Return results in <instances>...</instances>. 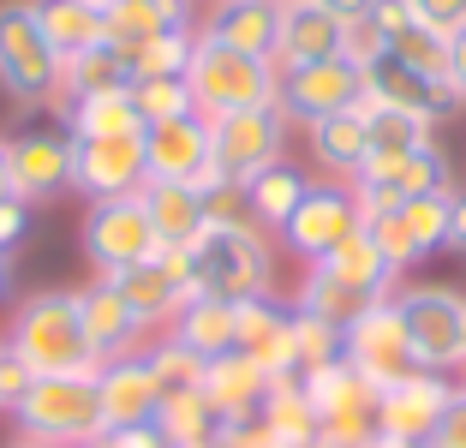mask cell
Masks as SVG:
<instances>
[{"mask_svg": "<svg viewBox=\"0 0 466 448\" xmlns=\"http://www.w3.org/2000/svg\"><path fill=\"white\" fill-rule=\"evenodd\" d=\"M6 353H18L30 365V377H96L102 359L90 353L78 317V293H30L6 323Z\"/></svg>", "mask_w": 466, "mask_h": 448, "instance_id": "6da1fadb", "label": "cell"}, {"mask_svg": "<svg viewBox=\"0 0 466 448\" xmlns=\"http://www.w3.org/2000/svg\"><path fill=\"white\" fill-rule=\"evenodd\" d=\"M186 90H192V108L204 120H228V114H246V108H269L275 96H281V72H275V60L239 55V48H228V42L198 30Z\"/></svg>", "mask_w": 466, "mask_h": 448, "instance_id": "7a4b0ae2", "label": "cell"}, {"mask_svg": "<svg viewBox=\"0 0 466 448\" xmlns=\"http://www.w3.org/2000/svg\"><path fill=\"white\" fill-rule=\"evenodd\" d=\"M192 281H198V293L233 299V305H246V299H269L275 251H269V239H263V228L251 216L204 228V239L192 245Z\"/></svg>", "mask_w": 466, "mask_h": 448, "instance_id": "3957f363", "label": "cell"}, {"mask_svg": "<svg viewBox=\"0 0 466 448\" xmlns=\"http://www.w3.org/2000/svg\"><path fill=\"white\" fill-rule=\"evenodd\" d=\"M18 436L42 448H96L102 443V401L96 377H36L13 407Z\"/></svg>", "mask_w": 466, "mask_h": 448, "instance_id": "277c9868", "label": "cell"}, {"mask_svg": "<svg viewBox=\"0 0 466 448\" xmlns=\"http://www.w3.org/2000/svg\"><path fill=\"white\" fill-rule=\"evenodd\" d=\"M0 90L13 96L18 108H42V102L60 96V55L48 48L30 0L0 6Z\"/></svg>", "mask_w": 466, "mask_h": 448, "instance_id": "5b68a950", "label": "cell"}, {"mask_svg": "<svg viewBox=\"0 0 466 448\" xmlns=\"http://www.w3.org/2000/svg\"><path fill=\"white\" fill-rule=\"evenodd\" d=\"M305 394H311L317 436H323V443L365 448L370 436H377V389H370L347 359H329V365L305 371Z\"/></svg>", "mask_w": 466, "mask_h": 448, "instance_id": "8992f818", "label": "cell"}, {"mask_svg": "<svg viewBox=\"0 0 466 448\" xmlns=\"http://www.w3.org/2000/svg\"><path fill=\"white\" fill-rule=\"evenodd\" d=\"M341 359H347V365H353L377 394H383L389 382H407L412 371H425V365H419V353H412V341H407V323H400L395 299H370L365 311L347 323Z\"/></svg>", "mask_w": 466, "mask_h": 448, "instance_id": "52a82bcc", "label": "cell"}, {"mask_svg": "<svg viewBox=\"0 0 466 448\" xmlns=\"http://www.w3.org/2000/svg\"><path fill=\"white\" fill-rule=\"evenodd\" d=\"M395 311L425 371L449 377L466 365V299L454 287H407V293H395Z\"/></svg>", "mask_w": 466, "mask_h": 448, "instance_id": "ba28073f", "label": "cell"}, {"mask_svg": "<svg viewBox=\"0 0 466 448\" xmlns=\"http://www.w3.org/2000/svg\"><path fill=\"white\" fill-rule=\"evenodd\" d=\"M144 179H174V186H198V191L228 186L216 168V144H209L204 114H179V120L144 126Z\"/></svg>", "mask_w": 466, "mask_h": 448, "instance_id": "9c48e42d", "label": "cell"}, {"mask_svg": "<svg viewBox=\"0 0 466 448\" xmlns=\"http://www.w3.org/2000/svg\"><path fill=\"white\" fill-rule=\"evenodd\" d=\"M84 258L96 263L102 275L137 270V263L162 258V239H156L150 216H144V198H108V204H90L84 216Z\"/></svg>", "mask_w": 466, "mask_h": 448, "instance_id": "30bf717a", "label": "cell"}, {"mask_svg": "<svg viewBox=\"0 0 466 448\" xmlns=\"http://www.w3.org/2000/svg\"><path fill=\"white\" fill-rule=\"evenodd\" d=\"M209 144H216L221 179H228V186H246L251 174L281 162L288 114H281V102H269V108H246V114H228V120H209Z\"/></svg>", "mask_w": 466, "mask_h": 448, "instance_id": "8fae6325", "label": "cell"}, {"mask_svg": "<svg viewBox=\"0 0 466 448\" xmlns=\"http://www.w3.org/2000/svg\"><path fill=\"white\" fill-rule=\"evenodd\" d=\"M359 96H365V84H359V66L347 55H323V60H305V66H288L281 72V114L299 126H317L329 120V114H347L359 108Z\"/></svg>", "mask_w": 466, "mask_h": 448, "instance_id": "7c38bea8", "label": "cell"}, {"mask_svg": "<svg viewBox=\"0 0 466 448\" xmlns=\"http://www.w3.org/2000/svg\"><path fill=\"white\" fill-rule=\"evenodd\" d=\"M6 174H13V198L25 204H48L60 191H72V137L66 126H25L6 137Z\"/></svg>", "mask_w": 466, "mask_h": 448, "instance_id": "4fadbf2b", "label": "cell"}, {"mask_svg": "<svg viewBox=\"0 0 466 448\" xmlns=\"http://www.w3.org/2000/svg\"><path fill=\"white\" fill-rule=\"evenodd\" d=\"M144 186V137H72V191L90 204L132 198Z\"/></svg>", "mask_w": 466, "mask_h": 448, "instance_id": "5bb4252c", "label": "cell"}, {"mask_svg": "<svg viewBox=\"0 0 466 448\" xmlns=\"http://www.w3.org/2000/svg\"><path fill=\"white\" fill-rule=\"evenodd\" d=\"M359 84H365L370 102H383V108H400V114H419V120H449L454 108H461V96L449 90V78H425V72H412L407 60H395L383 48L377 60H365L359 66Z\"/></svg>", "mask_w": 466, "mask_h": 448, "instance_id": "9a60e30c", "label": "cell"}, {"mask_svg": "<svg viewBox=\"0 0 466 448\" xmlns=\"http://www.w3.org/2000/svg\"><path fill=\"white\" fill-rule=\"evenodd\" d=\"M162 382H156L150 359L144 353H126V359H108L96 371V401H102V431H144L156 424L162 412Z\"/></svg>", "mask_w": 466, "mask_h": 448, "instance_id": "2e32d148", "label": "cell"}, {"mask_svg": "<svg viewBox=\"0 0 466 448\" xmlns=\"http://www.w3.org/2000/svg\"><path fill=\"white\" fill-rule=\"evenodd\" d=\"M347 233H359V204H353V191H347V186H311V191H305V204L288 216L281 239H288L293 258L323 263L335 245L347 239Z\"/></svg>", "mask_w": 466, "mask_h": 448, "instance_id": "e0dca14e", "label": "cell"}, {"mask_svg": "<svg viewBox=\"0 0 466 448\" xmlns=\"http://www.w3.org/2000/svg\"><path fill=\"white\" fill-rule=\"evenodd\" d=\"M449 401H454V382L442 377V371H412L407 382H389V389L377 394V431L425 448V436L437 431Z\"/></svg>", "mask_w": 466, "mask_h": 448, "instance_id": "ac0fdd59", "label": "cell"}, {"mask_svg": "<svg viewBox=\"0 0 466 448\" xmlns=\"http://www.w3.org/2000/svg\"><path fill=\"white\" fill-rule=\"evenodd\" d=\"M269 382L275 377L258 365V359L233 347V353H221V359L204 365V382H198V389H204V401L216 407V424H239V419H251V412L263 407Z\"/></svg>", "mask_w": 466, "mask_h": 448, "instance_id": "d6986e66", "label": "cell"}, {"mask_svg": "<svg viewBox=\"0 0 466 448\" xmlns=\"http://www.w3.org/2000/svg\"><path fill=\"white\" fill-rule=\"evenodd\" d=\"M137 198H144V216H150V228H156V239H162V251H192V245L204 239L209 209H204V191H198V186L144 179V186H137Z\"/></svg>", "mask_w": 466, "mask_h": 448, "instance_id": "ffe728a7", "label": "cell"}, {"mask_svg": "<svg viewBox=\"0 0 466 448\" xmlns=\"http://www.w3.org/2000/svg\"><path fill=\"white\" fill-rule=\"evenodd\" d=\"M341 55V18L323 0H281V42H275V72L305 66V60Z\"/></svg>", "mask_w": 466, "mask_h": 448, "instance_id": "44dd1931", "label": "cell"}, {"mask_svg": "<svg viewBox=\"0 0 466 448\" xmlns=\"http://www.w3.org/2000/svg\"><path fill=\"white\" fill-rule=\"evenodd\" d=\"M204 36L228 42L239 55L275 60V42H281V0H216Z\"/></svg>", "mask_w": 466, "mask_h": 448, "instance_id": "7402d4cb", "label": "cell"}, {"mask_svg": "<svg viewBox=\"0 0 466 448\" xmlns=\"http://www.w3.org/2000/svg\"><path fill=\"white\" fill-rule=\"evenodd\" d=\"M239 353H251L269 377L299 371V353H293V311H281L275 293L239 305Z\"/></svg>", "mask_w": 466, "mask_h": 448, "instance_id": "603a6c76", "label": "cell"}, {"mask_svg": "<svg viewBox=\"0 0 466 448\" xmlns=\"http://www.w3.org/2000/svg\"><path fill=\"white\" fill-rule=\"evenodd\" d=\"M78 317H84V335H90V353H96L102 365H108V359L137 353L144 323L132 317V305H126L108 281H102V287H84V293H78Z\"/></svg>", "mask_w": 466, "mask_h": 448, "instance_id": "cb8c5ba5", "label": "cell"}, {"mask_svg": "<svg viewBox=\"0 0 466 448\" xmlns=\"http://www.w3.org/2000/svg\"><path fill=\"white\" fill-rule=\"evenodd\" d=\"M305 137H311L317 168H323L329 179H341V186H353L359 168H365V156H370V126H365V114H359V108L329 114V120L305 126Z\"/></svg>", "mask_w": 466, "mask_h": 448, "instance_id": "d4e9b609", "label": "cell"}, {"mask_svg": "<svg viewBox=\"0 0 466 448\" xmlns=\"http://www.w3.org/2000/svg\"><path fill=\"white\" fill-rule=\"evenodd\" d=\"M174 341L192 347L204 365L221 359V353H233V347H239V305H233V299H209V293L186 299L179 317H174Z\"/></svg>", "mask_w": 466, "mask_h": 448, "instance_id": "484cf974", "label": "cell"}, {"mask_svg": "<svg viewBox=\"0 0 466 448\" xmlns=\"http://www.w3.org/2000/svg\"><path fill=\"white\" fill-rule=\"evenodd\" d=\"M108 287L126 299V305H132V317H137L144 329H156V323H174V317H179V305L192 299L186 287L174 281V275H167V263H162V258L137 263V270H120V275H108Z\"/></svg>", "mask_w": 466, "mask_h": 448, "instance_id": "4316f807", "label": "cell"}, {"mask_svg": "<svg viewBox=\"0 0 466 448\" xmlns=\"http://www.w3.org/2000/svg\"><path fill=\"white\" fill-rule=\"evenodd\" d=\"M305 191H311V179L299 174V168L281 156V162H269L263 174H251L246 186H239V198H246V216L258 221V228H288V216L305 204Z\"/></svg>", "mask_w": 466, "mask_h": 448, "instance_id": "83f0119b", "label": "cell"}, {"mask_svg": "<svg viewBox=\"0 0 466 448\" xmlns=\"http://www.w3.org/2000/svg\"><path fill=\"white\" fill-rule=\"evenodd\" d=\"M323 275H335V281H347L353 293H365V299H389V281H395V270H389V258L377 251V239H370V228H359V233H347L341 245H335L329 258L317 263Z\"/></svg>", "mask_w": 466, "mask_h": 448, "instance_id": "f1b7e54d", "label": "cell"}, {"mask_svg": "<svg viewBox=\"0 0 466 448\" xmlns=\"http://www.w3.org/2000/svg\"><path fill=\"white\" fill-rule=\"evenodd\" d=\"M30 6H36V25H42V36H48V48L60 55V66H66L72 55H84V48L108 42L102 13L84 6V0H30Z\"/></svg>", "mask_w": 466, "mask_h": 448, "instance_id": "f546056e", "label": "cell"}, {"mask_svg": "<svg viewBox=\"0 0 466 448\" xmlns=\"http://www.w3.org/2000/svg\"><path fill=\"white\" fill-rule=\"evenodd\" d=\"M55 108L66 120V137H144V120H137L126 90L84 96V102H55Z\"/></svg>", "mask_w": 466, "mask_h": 448, "instance_id": "4dcf8cb0", "label": "cell"}, {"mask_svg": "<svg viewBox=\"0 0 466 448\" xmlns=\"http://www.w3.org/2000/svg\"><path fill=\"white\" fill-rule=\"evenodd\" d=\"M186 25V0H114L102 13V30H108L114 48H132V42H150L162 30Z\"/></svg>", "mask_w": 466, "mask_h": 448, "instance_id": "1f68e13d", "label": "cell"}, {"mask_svg": "<svg viewBox=\"0 0 466 448\" xmlns=\"http://www.w3.org/2000/svg\"><path fill=\"white\" fill-rule=\"evenodd\" d=\"M126 60L114 42H96V48H84L60 66V96L55 102H84V96H108V90H126Z\"/></svg>", "mask_w": 466, "mask_h": 448, "instance_id": "d6a6232c", "label": "cell"}, {"mask_svg": "<svg viewBox=\"0 0 466 448\" xmlns=\"http://www.w3.org/2000/svg\"><path fill=\"white\" fill-rule=\"evenodd\" d=\"M192 48H198V30L179 25V30H162V36L150 42H132V48H120L126 60V78H186V66H192Z\"/></svg>", "mask_w": 466, "mask_h": 448, "instance_id": "836d02e7", "label": "cell"}, {"mask_svg": "<svg viewBox=\"0 0 466 448\" xmlns=\"http://www.w3.org/2000/svg\"><path fill=\"white\" fill-rule=\"evenodd\" d=\"M258 412H263V424H269V431H281L293 448H311L317 443V412H311V394H305V377H299V371L275 377Z\"/></svg>", "mask_w": 466, "mask_h": 448, "instance_id": "e575fe53", "label": "cell"}, {"mask_svg": "<svg viewBox=\"0 0 466 448\" xmlns=\"http://www.w3.org/2000/svg\"><path fill=\"white\" fill-rule=\"evenodd\" d=\"M156 431H162L167 448H192V443H209L221 424H216V407L204 401V389H174V394H162Z\"/></svg>", "mask_w": 466, "mask_h": 448, "instance_id": "d590c367", "label": "cell"}, {"mask_svg": "<svg viewBox=\"0 0 466 448\" xmlns=\"http://www.w3.org/2000/svg\"><path fill=\"white\" fill-rule=\"evenodd\" d=\"M365 305H370L365 293H353V287L335 281V275H323L317 263H311V275H305L299 299H293V311H311V317H323V323H335V329H347Z\"/></svg>", "mask_w": 466, "mask_h": 448, "instance_id": "8d00e7d4", "label": "cell"}, {"mask_svg": "<svg viewBox=\"0 0 466 448\" xmlns=\"http://www.w3.org/2000/svg\"><path fill=\"white\" fill-rule=\"evenodd\" d=\"M449 198L454 191H431V198H400V228H407L412 251H419V263L431 258V251H442V239H449Z\"/></svg>", "mask_w": 466, "mask_h": 448, "instance_id": "74e56055", "label": "cell"}, {"mask_svg": "<svg viewBox=\"0 0 466 448\" xmlns=\"http://www.w3.org/2000/svg\"><path fill=\"white\" fill-rule=\"evenodd\" d=\"M126 96H132V108H137V120H144V126H162V120H179V114H198L186 78H137V84H126Z\"/></svg>", "mask_w": 466, "mask_h": 448, "instance_id": "f35d334b", "label": "cell"}, {"mask_svg": "<svg viewBox=\"0 0 466 448\" xmlns=\"http://www.w3.org/2000/svg\"><path fill=\"white\" fill-rule=\"evenodd\" d=\"M395 191L400 198H431V191H454V168H449V156H442V144H419L400 162V174H395Z\"/></svg>", "mask_w": 466, "mask_h": 448, "instance_id": "ab89813d", "label": "cell"}, {"mask_svg": "<svg viewBox=\"0 0 466 448\" xmlns=\"http://www.w3.org/2000/svg\"><path fill=\"white\" fill-rule=\"evenodd\" d=\"M389 55L407 60V66H412V72H425V78H449V36L425 30L419 18H412L400 36H389Z\"/></svg>", "mask_w": 466, "mask_h": 448, "instance_id": "60d3db41", "label": "cell"}, {"mask_svg": "<svg viewBox=\"0 0 466 448\" xmlns=\"http://www.w3.org/2000/svg\"><path fill=\"white\" fill-rule=\"evenodd\" d=\"M341 335H347V329L323 323V317H311V311H293V353H299V377H305V371H317V365H329V359H341Z\"/></svg>", "mask_w": 466, "mask_h": 448, "instance_id": "b9f144b4", "label": "cell"}, {"mask_svg": "<svg viewBox=\"0 0 466 448\" xmlns=\"http://www.w3.org/2000/svg\"><path fill=\"white\" fill-rule=\"evenodd\" d=\"M144 359H150L156 382H162L167 394H174V389H198V382H204V359H198L192 347H179L174 335H162V341H156V347H150Z\"/></svg>", "mask_w": 466, "mask_h": 448, "instance_id": "7bdbcfd3", "label": "cell"}, {"mask_svg": "<svg viewBox=\"0 0 466 448\" xmlns=\"http://www.w3.org/2000/svg\"><path fill=\"white\" fill-rule=\"evenodd\" d=\"M365 228H370V239H377V251L389 258V270H395V275L419 263V251H412V239H407V228H400L395 209H389V216H377V221H365Z\"/></svg>", "mask_w": 466, "mask_h": 448, "instance_id": "ee69618b", "label": "cell"}, {"mask_svg": "<svg viewBox=\"0 0 466 448\" xmlns=\"http://www.w3.org/2000/svg\"><path fill=\"white\" fill-rule=\"evenodd\" d=\"M389 42H383V30H377V18L370 13H359V18H341V55L353 60V66H365V60H377Z\"/></svg>", "mask_w": 466, "mask_h": 448, "instance_id": "f6af8a7d", "label": "cell"}, {"mask_svg": "<svg viewBox=\"0 0 466 448\" xmlns=\"http://www.w3.org/2000/svg\"><path fill=\"white\" fill-rule=\"evenodd\" d=\"M216 436L228 448H293L281 431H269V424H263V412H251V419H239V424H221Z\"/></svg>", "mask_w": 466, "mask_h": 448, "instance_id": "bcb514c9", "label": "cell"}, {"mask_svg": "<svg viewBox=\"0 0 466 448\" xmlns=\"http://www.w3.org/2000/svg\"><path fill=\"white\" fill-rule=\"evenodd\" d=\"M412 18L425 30H437V36H454V30L466 25V0H407Z\"/></svg>", "mask_w": 466, "mask_h": 448, "instance_id": "7dc6e473", "label": "cell"}, {"mask_svg": "<svg viewBox=\"0 0 466 448\" xmlns=\"http://www.w3.org/2000/svg\"><path fill=\"white\" fill-rule=\"evenodd\" d=\"M30 382H36V377H30V365L18 353H6V341H0V412H13L18 401L30 394Z\"/></svg>", "mask_w": 466, "mask_h": 448, "instance_id": "c3c4849f", "label": "cell"}, {"mask_svg": "<svg viewBox=\"0 0 466 448\" xmlns=\"http://www.w3.org/2000/svg\"><path fill=\"white\" fill-rule=\"evenodd\" d=\"M425 448H466V389H454L449 412H442L437 431L425 436Z\"/></svg>", "mask_w": 466, "mask_h": 448, "instance_id": "681fc988", "label": "cell"}, {"mask_svg": "<svg viewBox=\"0 0 466 448\" xmlns=\"http://www.w3.org/2000/svg\"><path fill=\"white\" fill-rule=\"evenodd\" d=\"M30 233V204L25 198H0V251H13Z\"/></svg>", "mask_w": 466, "mask_h": 448, "instance_id": "f907efd6", "label": "cell"}, {"mask_svg": "<svg viewBox=\"0 0 466 448\" xmlns=\"http://www.w3.org/2000/svg\"><path fill=\"white\" fill-rule=\"evenodd\" d=\"M370 18H377V30H383V42H389L412 25V6L407 0H370Z\"/></svg>", "mask_w": 466, "mask_h": 448, "instance_id": "816d5d0a", "label": "cell"}, {"mask_svg": "<svg viewBox=\"0 0 466 448\" xmlns=\"http://www.w3.org/2000/svg\"><path fill=\"white\" fill-rule=\"evenodd\" d=\"M96 448H167V443H162L156 424H144V431H102Z\"/></svg>", "mask_w": 466, "mask_h": 448, "instance_id": "f5cc1de1", "label": "cell"}, {"mask_svg": "<svg viewBox=\"0 0 466 448\" xmlns=\"http://www.w3.org/2000/svg\"><path fill=\"white\" fill-rule=\"evenodd\" d=\"M449 90L466 102V25L449 36Z\"/></svg>", "mask_w": 466, "mask_h": 448, "instance_id": "db71d44e", "label": "cell"}, {"mask_svg": "<svg viewBox=\"0 0 466 448\" xmlns=\"http://www.w3.org/2000/svg\"><path fill=\"white\" fill-rule=\"evenodd\" d=\"M442 251H461L466 258V191L449 198V239H442Z\"/></svg>", "mask_w": 466, "mask_h": 448, "instance_id": "11a10c76", "label": "cell"}, {"mask_svg": "<svg viewBox=\"0 0 466 448\" xmlns=\"http://www.w3.org/2000/svg\"><path fill=\"white\" fill-rule=\"evenodd\" d=\"M335 18H359V13H370V0H323Z\"/></svg>", "mask_w": 466, "mask_h": 448, "instance_id": "9f6ffc18", "label": "cell"}, {"mask_svg": "<svg viewBox=\"0 0 466 448\" xmlns=\"http://www.w3.org/2000/svg\"><path fill=\"white\" fill-rule=\"evenodd\" d=\"M365 448H419V443H400V436H389V431H377Z\"/></svg>", "mask_w": 466, "mask_h": 448, "instance_id": "6f0895ef", "label": "cell"}, {"mask_svg": "<svg viewBox=\"0 0 466 448\" xmlns=\"http://www.w3.org/2000/svg\"><path fill=\"white\" fill-rule=\"evenodd\" d=\"M0 198H13V174H6V144H0Z\"/></svg>", "mask_w": 466, "mask_h": 448, "instance_id": "680465c9", "label": "cell"}, {"mask_svg": "<svg viewBox=\"0 0 466 448\" xmlns=\"http://www.w3.org/2000/svg\"><path fill=\"white\" fill-rule=\"evenodd\" d=\"M13 287V251H0V293Z\"/></svg>", "mask_w": 466, "mask_h": 448, "instance_id": "91938a15", "label": "cell"}, {"mask_svg": "<svg viewBox=\"0 0 466 448\" xmlns=\"http://www.w3.org/2000/svg\"><path fill=\"white\" fill-rule=\"evenodd\" d=\"M192 448H228V443H221V436H209V443H192Z\"/></svg>", "mask_w": 466, "mask_h": 448, "instance_id": "94428289", "label": "cell"}, {"mask_svg": "<svg viewBox=\"0 0 466 448\" xmlns=\"http://www.w3.org/2000/svg\"><path fill=\"white\" fill-rule=\"evenodd\" d=\"M84 6H96V13H108V6H114V0H84Z\"/></svg>", "mask_w": 466, "mask_h": 448, "instance_id": "6125c7cd", "label": "cell"}, {"mask_svg": "<svg viewBox=\"0 0 466 448\" xmlns=\"http://www.w3.org/2000/svg\"><path fill=\"white\" fill-rule=\"evenodd\" d=\"M6 448H42V443H25V436H18V443H6Z\"/></svg>", "mask_w": 466, "mask_h": 448, "instance_id": "be15d7a7", "label": "cell"}]
</instances>
